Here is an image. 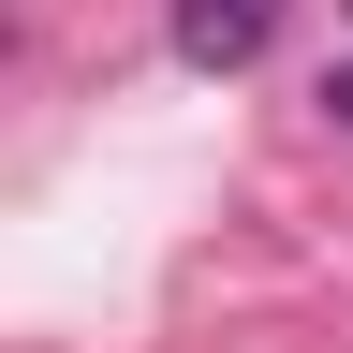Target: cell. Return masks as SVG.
Segmentation results:
<instances>
[{"label":"cell","mask_w":353,"mask_h":353,"mask_svg":"<svg viewBox=\"0 0 353 353\" xmlns=\"http://www.w3.org/2000/svg\"><path fill=\"white\" fill-rule=\"evenodd\" d=\"M324 103H339V118H353V74H339V88H324Z\"/></svg>","instance_id":"2"},{"label":"cell","mask_w":353,"mask_h":353,"mask_svg":"<svg viewBox=\"0 0 353 353\" xmlns=\"http://www.w3.org/2000/svg\"><path fill=\"white\" fill-rule=\"evenodd\" d=\"M280 15L294 0H176V59L192 74H250L265 44H280Z\"/></svg>","instance_id":"1"}]
</instances>
